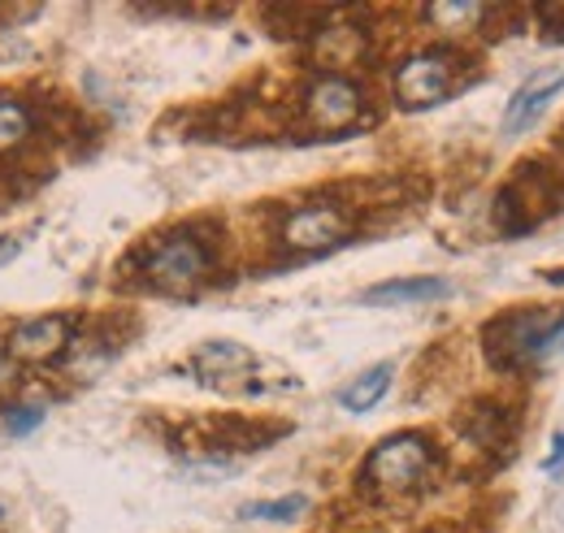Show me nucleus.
Wrapping results in <instances>:
<instances>
[{"instance_id": "obj_1", "label": "nucleus", "mask_w": 564, "mask_h": 533, "mask_svg": "<svg viewBox=\"0 0 564 533\" xmlns=\"http://www.w3.org/2000/svg\"><path fill=\"white\" fill-rule=\"evenodd\" d=\"M561 326V317L552 313H512V317H499L491 330H487V351H491L495 365H521V360H534V356H547V338Z\"/></svg>"}, {"instance_id": "obj_2", "label": "nucleus", "mask_w": 564, "mask_h": 533, "mask_svg": "<svg viewBox=\"0 0 564 533\" xmlns=\"http://www.w3.org/2000/svg\"><path fill=\"white\" fill-rule=\"evenodd\" d=\"M430 468V443L422 434H400L387 438L373 456H369V481L382 490H409L413 481H422V472Z\"/></svg>"}, {"instance_id": "obj_3", "label": "nucleus", "mask_w": 564, "mask_h": 533, "mask_svg": "<svg viewBox=\"0 0 564 533\" xmlns=\"http://www.w3.org/2000/svg\"><path fill=\"white\" fill-rule=\"evenodd\" d=\"M205 269H209V252L192 235H174L148 257V278L161 291H192L205 278Z\"/></svg>"}, {"instance_id": "obj_4", "label": "nucleus", "mask_w": 564, "mask_h": 533, "mask_svg": "<svg viewBox=\"0 0 564 533\" xmlns=\"http://www.w3.org/2000/svg\"><path fill=\"white\" fill-rule=\"evenodd\" d=\"M452 57L447 53H417L409 57L404 66L395 69V91H400V105L404 109H425L434 100L447 96L452 87Z\"/></svg>"}, {"instance_id": "obj_5", "label": "nucleus", "mask_w": 564, "mask_h": 533, "mask_svg": "<svg viewBox=\"0 0 564 533\" xmlns=\"http://www.w3.org/2000/svg\"><path fill=\"white\" fill-rule=\"evenodd\" d=\"M308 122L322 127V131H344L360 118V87L344 74H322L313 87H308Z\"/></svg>"}, {"instance_id": "obj_6", "label": "nucleus", "mask_w": 564, "mask_h": 533, "mask_svg": "<svg viewBox=\"0 0 564 533\" xmlns=\"http://www.w3.org/2000/svg\"><path fill=\"white\" fill-rule=\"evenodd\" d=\"M564 91V69L552 66V69H539V74H530L517 91H512V100H508V113H503V134L512 139V134L530 131L543 113H547V105H552V96Z\"/></svg>"}, {"instance_id": "obj_7", "label": "nucleus", "mask_w": 564, "mask_h": 533, "mask_svg": "<svg viewBox=\"0 0 564 533\" xmlns=\"http://www.w3.org/2000/svg\"><path fill=\"white\" fill-rule=\"evenodd\" d=\"M344 230H348V221H344L339 208H330V204H313V208H300V213L286 217L282 239H286L291 248H300V252H322V248L339 243Z\"/></svg>"}, {"instance_id": "obj_8", "label": "nucleus", "mask_w": 564, "mask_h": 533, "mask_svg": "<svg viewBox=\"0 0 564 533\" xmlns=\"http://www.w3.org/2000/svg\"><path fill=\"white\" fill-rule=\"evenodd\" d=\"M66 342H70L66 317H35L9 334V356L13 360H53L66 351Z\"/></svg>"}, {"instance_id": "obj_9", "label": "nucleus", "mask_w": 564, "mask_h": 533, "mask_svg": "<svg viewBox=\"0 0 564 533\" xmlns=\"http://www.w3.org/2000/svg\"><path fill=\"white\" fill-rule=\"evenodd\" d=\"M447 295L443 278H400V282H382L365 291V304H417V300H438Z\"/></svg>"}, {"instance_id": "obj_10", "label": "nucleus", "mask_w": 564, "mask_h": 533, "mask_svg": "<svg viewBox=\"0 0 564 533\" xmlns=\"http://www.w3.org/2000/svg\"><path fill=\"white\" fill-rule=\"evenodd\" d=\"M248 365H252V351L239 347V342H205V347L196 351V369H200L205 378H230V373H239V369H248Z\"/></svg>"}, {"instance_id": "obj_11", "label": "nucleus", "mask_w": 564, "mask_h": 533, "mask_svg": "<svg viewBox=\"0 0 564 533\" xmlns=\"http://www.w3.org/2000/svg\"><path fill=\"white\" fill-rule=\"evenodd\" d=\"M391 373H395L391 365H373L369 373H360V378H356L352 387H344V391H339V403H344L348 412H369L373 403L387 395V387H391Z\"/></svg>"}, {"instance_id": "obj_12", "label": "nucleus", "mask_w": 564, "mask_h": 533, "mask_svg": "<svg viewBox=\"0 0 564 533\" xmlns=\"http://www.w3.org/2000/svg\"><path fill=\"white\" fill-rule=\"evenodd\" d=\"M31 109L22 105V100H9V96H0V152H13V148H22L26 139H31Z\"/></svg>"}, {"instance_id": "obj_13", "label": "nucleus", "mask_w": 564, "mask_h": 533, "mask_svg": "<svg viewBox=\"0 0 564 533\" xmlns=\"http://www.w3.org/2000/svg\"><path fill=\"white\" fill-rule=\"evenodd\" d=\"M308 508L304 494H286V499H270V503H243L239 516L243 521H295Z\"/></svg>"}, {"instance_id": "obj_14", "label": "nucleus", "mask_w": 564, "mask_h": 533, "mask_svg": "<svg viewBox=\"0 0 564 533\" xmlns=\"http://www.w3.org/2000/svg\"><path fill=\"white\" fill-rule=\"evenodd\" d=\"M40 425H44V412H40V407H9V416H4V429H9L13 438L35 434Z\"/></svg>"}, {"instance_id": "obj_15", "label": "nucleus", "mask_w": 564, "mask_h": 533, "mask_svg": "<svg viewBox=\"0 0 564 533\" xmlns=\"http://www.w3.org/2000/svg\"><path fill=\"white\" fill-rule=\"evenodd\" d=\"M487 9L482 4H430V18L438 26H456V22H469V18H482Z\"/></svg>"}, {"instance_id": "obj_16", "label": "nucleus", "mask_w": 564, "mask_h": 533, "mask_svg": "<svg viewBox=\"0 0 564 533\" xmlns=\"http://www.w3.org/2000/svg\"><path fill=\"white\" fill-rule=\"evenodd\" d=\"M18 391V360L9 351H0V400H9Z\"/></svg>"}, {"instance_id": "obj_17", "label": "nucleus", "mask_w": 564, "mask_h": 533, "mask_svg": "<svg viewBox=\"0 0 564 533\" xmlns=\"http://www.w3.org/2000/svg\"><path fill=\"white\" fill-rule=\"evenodd\" d=\"M18 252H22V239H13V235H0V269L9 265Z\"/></svg>"}, {"instance_id": "obj_18", "label": "nucleus", "mask_w": 564, "mask_h": 533, "mask_svg": "<svg viewBox=\"0 0 564 533\" xmlns=\"http://www.w3.org/2000/svg\"><path fill=\"white\" fill-rule=\"evenodd\" d=\"M564 465V434H556V443H552V456H547V472H556Z\"/></svg>"}, {"instance_id": "obj_19", "label": "nucleus", "mask_w": 564, "mask_h": 533, "mask_svg": "<svg viewBox=\"0 0 564 533\" xmlns=\"http://www.w3.org/2000/svg\"><path fill=\"white\" fill-rule=\"evenodd\" d=\"M543 22H564V4H543Z\"/></svg>"}]
</instances>
